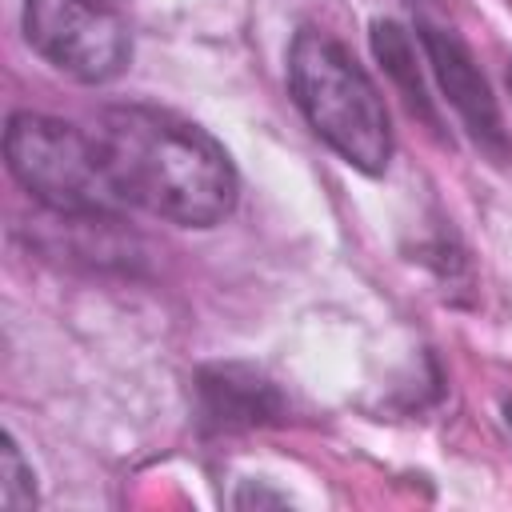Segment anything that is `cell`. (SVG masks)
Listing matches in <instances>:
<instances>
[{
    "instance_id": "obj_1",
    "label": "cell",
    "mask_w": 512,
    "mask_h": 512,
    "mask_svg": "<svg viewBox=\"0 0 512 512\" xmlns=\"http://www.w3.org/2000/svg\"><path fill=\"white\" fill-rule=\"evenodd\" d=\"M96 136L128 208L184 228H212L232 216L240 196L236 168L200 124L156 104H116L100 112Z\"/></svg>"
},
{
    "instance_id": "obj_2",
    "label": "cell",
    "mask_w": 512,
    "mask_h": 512,
    "mask_svg": "<svg viewBox=\"0 0 512 512\" xmlns=\"http://www.w3.org/2000/svg\"><path fill=\"white\" fill-rule=\"evenodd\" d=\"M288 88L308 128L352 168L380 176L392 160V124L380 88L328 32L300 28L288 44Z\"/></svg>"
},
{
    "instance_id": "obj_3",
    "label": "cell",
    "mask_w": 512,
    "mask_h": 512,
    "mask_svg": "<svg viewBox=\"0 0 512 512\" xmlns=\"http://www.w3.org/2000/svg\"><path fill=\"white\" fill-rule=\"evenodd\" d=\"M4 160L16 184L56 216L116 220L128 212L96 128L44 112H16L4 128Z\"/></svg>"
},
{
    "instance_id": "obj_4",
    "label": "cell",
    "mask_w": 512,
    "mask_h": 512,
    "mask_svg": "<svg viewBox=\"0 0 512 512\" xmlns=\"http://www.w3.org/2000/svg\"><path fill=\"white\" fill-rule=\"evenodd\" d=\"M24 36L80 84H108L132 60V32L108 0H24Z\"/></svg>"
},
{
    "instance_id": "obj_5",
    "label": "cell",
    "mask_w": 512,
    "mask_h": 512,
    "mask_svg": "<svg viewBox=\"0 0 512 512\" xmlns=\"http://www.w3.org/2000/svg\"><path fill=\"white\" fill-rule=\"evenodd\" d=\"M416 32H420V44H424V56L440 80V92L444 100L452 104V112L460 116V124L468 128V136L476 140V148L496 160V164H508L512 160V140H508V128H504V116L496 108V96L488 88V80L480 76L468 44L432 24V20H416Z\"/></svg>"
},
{
    "instance_id": "obj_6",
    "label": "cell",
    "mask_w": 512,
    "mask_h": 512,
    "mask_svg": "<svg viewBox=\"0 0 512 512\" xmlns=\"http://www.w3.org/2000/svg\"><path fill=\"white\" fill-rule=\"evenodd\" d=\"M196 408L204 432H244L284 420L280 388L252 364H208L196 372Z\"/></svg>"
},
{
    "instance_id": "obj_7",
    "label": "cell",
    "mask_w": 512,
    "mask_h": 512,
    "mask_svg": "<svg viewBox=\"0 0 512 512\" xmlns=\"http://www.w3.org/2000/svg\"><path fill=\"white\" fill-rule=\"evenodd\" d=\"M372 52L384 64V72L400 84L408 108L420 112L428 124H436L432 96L424 92V80H420V68H416V44H412V36L396 20H372Z\"/></svg>"
},
{
    "instance_id": "obj_8",
    "label": "cell",
    "mask_w": 512,
    "mask_h": 512,
    "mask_svg": "<svg viewBox=\"0 0 512 512\" xmlns=\"http://www.w3.org/2000/svg\"><path fill=\"white\" fill-rule=\"evenodd\" d=\"M0 504L4 508H32L36 504V476L24 464L12 436H4V452H0Z\"/></svg>"
},
{
    "instance_id": "obj_9",
    "label": "cell",
    "mask_w": 512,
    "mask_h": 512,
    "mask_svg": "<svg viewBox=\"0 0 512 512\" xmlns=\"http://www.w3.org/2000/svg\"><path fill=\"white\" fill-rule=\"evenodd\" d=\"M504 424H508V428H512V400H508V404H504Z\"/></svg>"
},
{
    "instance_id": "obj_10",
    "label": "cell",
    "mask_w": 512,
    "mask_h": 512,
    "mask_svg": "<svg viewBox=\"0 0 512 512\" xmlns=\"http://www.w3.org/2000/svg\"><path fill=\"white\" fill-rule=\"evenodd\" d=\"M508 92H512V64H508Z\"/></svg>"
}]
</instances>
